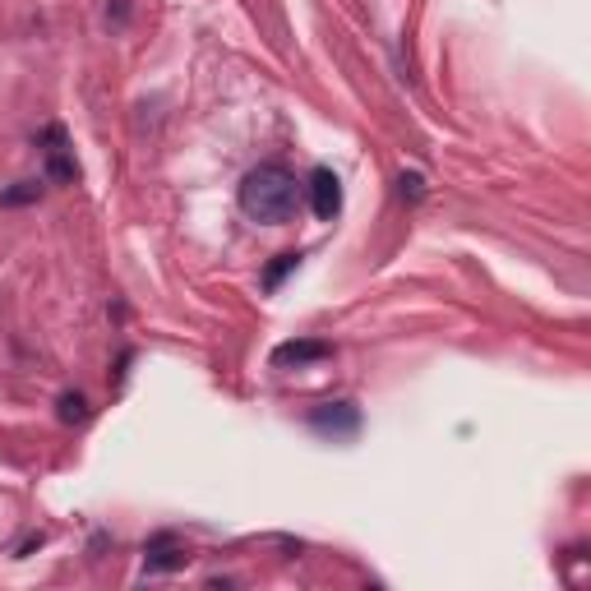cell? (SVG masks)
<instances>
[{
	"mask_svg": "<svg viewBox=\"0 0 591 591\" xmlns=\"http://www.w3.org/2000/svg\"><path fill=\"white\" fill-rule=\"evenodd\" d=\"M301 194H305V185L296 181V171L282 167V162H264V167H254L241 181L236 199H241V213L250 222L287 227V222L301 213Z\"/></svg>",
	"mask_w": 591,
	"mask_h": 591,
	"instance_id": "6da1fadb",
	"label": "cell"
},
{
	"mask_svg": "<svg viewBox=\"0 0 591 591\" xmlns=\"http://www.w3.org/2000/svg\"><path fill=\"white\" fill-rule=\"evenodd\" d=\"M305 190H310V208H314V218H319V222H333L342 213V181L328 167L314 171Z\"/></svg>",
	"mask_w": 591,
	"mask_h": 591,
	"instance_id": "7a4b0ae2",
	"label": "cell"
},
{
	"mask_svg": "<svg viewBox=\"0 0 591 591\" xmlns=\"http://www.w3.org/2000/svg\"><path fill=\"white\" fill-rule=\"evenodd\" d=\"M310 425L319 435L342 439V435H356V430H361V411L351 407V402H324V407L310 411Z\"/></svg>",
	"mask_w": 591,
	"mask_h": 591,
	"instance_id": "3957f363",
	"label": "cell"
},
{
	"mask_svg": "<svg viewBox=\"0 0 591 591\" xmlns=\"http://www.w3.org/2000/svg\"><path fill=\"white\" fill-rule=\"evenodd\" d=\"M333 356V342H319V338H296V342H282L273 351V370H301V365H314V361H328Z\"/></svg>",
	"mask_w": 591,
	"mask_h": 591,
	"instance_id": "277c9868",
	"label": "cell"
},
{
	"mask_svg": "<svg viewBox=\"0 0 591 591\" xmlns=\"http://www.w3.org/2000/svg\"><path fill=\"white\" fill-rule=\"evenodd\" d=\"M185 559H190V550H185L176 536H153V541L144 545V564H148V573H176V568H185Z\"/></svg>",
	"mask_w": 591,
	"mask_h": 591,
	"instance_id": "5b68a950",
	"label": "cell"
},
{
	"mask_svg": "<svg viewBox=\"0 0 591 591\" xmlns=\"http://www.w3.org/2000/svg\"><path fill=\"white\" fill-rule=\"evenodd\" d=\"M47 139H51V148H47V181L51 185H70L79 171H74V157H70V148H65V134L51 125Z\"/></svg>",
	"mask_w": 591,
	"mask_h": 591,
	"instance_id": "8992f818",
	"label": "cell"
},
{
	"mask_svg": "<svg viewBox=\"0 0 591 591\" xmlns=\"http://www.w3.org/2000/svg\"><path fill=\"white\" fill-rule=\"evenodd\" d=\"M56 416H61L65 425L88 421V398L84 393H61V398H56Z\"/></svg>",
	"mask_w": 591,
	"mask_h": 591,
	"instance_id": "52a82bcc",
	"label": "cell"
},
{
	"mask_svg": "<svg viewBox=\"0 0 591 591\" xmlns=\"http://www.w3.org/2000/svg\"><path fill=\"white\" fill-rule=\"evenodd\" d=\"M37 199H42V181H19L14 190H0V204H5V208L37 204Z\"/></svg>",
	"mask_w": 591,
	"mask_h": 591,
	"instance_id": "ba28073f",
	"label": "cell"
},
{
	"mask_svg": "<svg viewBox=\"0 0 591 591\" xmlns=\"http://www.w3.org/2000/svg\"><path fill=\"white\" fill-rule=\"evenodd\" d=\"M296 264H301V254H278V264H273V268H268V273H264V287L273 291V287H278V282L287 278V273H291V268H296Z\"/></svg>",
	"mask_w": 591,
	"mask_h": 591,
	"instance_id": "9c48e42d",
	"label": "cell"
},
{
	"mask_svg": "<svg viewBox=\"0 0 591 591\" xmlns=\"http://www.w3.org/2000/svg\"><path fill=\"white\" fill-rule=\"evenodd\" d=\"M398 194H402V199H411V204H416V199H421V194H425V181H421V176H416V171H402V176H398Z\"/></svg>",
	"mask_w": 591,
	"mask_h": 591,
	"instance_id": "30bf717a",
	"label": "cell"
}]
</instances>
